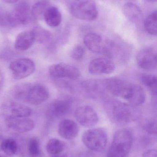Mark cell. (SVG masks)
I'll list each match as a JSON object with an SVG mask.
<instances>
[{"instance_id": "obj_14", "label": "cell", "mask_w": 157, "mask_h": 157, "mask_svg": "<svg viewBox=\"0 0 157 157\" xmlns=\"http://www.w3.org/2000/svg\"><path fill=\"white\" fill-rule=\"evenodd\" d=\"M115 69L113 61L107 58H99L90 62L88 65L89 73L95 75L112 73Z\"/></svg>"}, {"instance_id": "obj_24", "label": "cell", "mask_w": 157, "mask_h": 157, "mask_svg": "<svg viewBox=\"0 0 157 157\" xmlns=\"http://www.w3.org/2000/svg\"><path fill=\"white\" fill-rule=\"evenodd\" d=\"M144 27L147 32L152 35L156 36L157 33V11L153 12L146 19Z\"/></svg>"}, {"instance_id": "obj_34", "label": "cell", "mask_w": 157, "mask_h": 157, "mask_svg": "<svg viewBox=\"0 0 157 157\" xmlns=\"http://www.w3.org/2000/svg\"><path fill=\"white\" fill-rule=\"evenodd\" d=\"M3 1L7 3H15L17 2L19 0H2Z\"/></svg>"}, {"instance_id": "obj_11", "label": "cell", "mask_w": 157, "mask_h": 157, "mask_svg": "<svg viewBox=\"0 0 157 157\" xmlns=\"http://www.w3.org/2000/svg\"><path fill=\"white\" fill-rule=\"evenodd\" d=\"M4 116V131L12 130L18 132H26L33 130L35 126L34 122L26 117L12 118Z\"/></svg>"}, {"instance_id": "obj_6", "label": "cell", "mask_w": 157, "mask_h": 157, "mask_svg": "<svg viewBox=\"0 0 157 157\" xmlns=\"http://www.w3.org/2000/svg\"><path fill=\"white\" fill-rule=\"evenodd\" d=\"M31 8L29 4L22 1L18 4L13 11L9 13L10 26H22L28 24L32 19Z\"/></svg>"}, {"instance_id": "obj_35", "label": "cell", "mask_w": 157, "mask_h": 157, "mask_svg": "<svg viewBox=\"0 0 157 157\" xmlns=\"http://www.w3.org/2000/svg\"><path fill=\"white\" fill-rule=\"evenodd\" d=\"M52 157H68L66 155H53Z\"/></svg>"}, {"instance_id": "obj_22", "label": "cell", "mask_w": 157, "mask_h": 157, "mask_svg": "<svg viewBox=\"0 0 157 157\" xmlns=\"http://www.w3.org/2000/svg\"><path fill=\"white\" fill-rule=\"evenodd\" d=\"M50 6L49 2L47 0H41L35 3L31 8L32 18L40 20L43 18L45 11Z\"/></svg>"}, {"instance_id": "obj_32", "label": "cell", "mask_w": 157, "mask_h": 157, "mask_svg": "<svg viewBox=\"0 0 157 157\" xmlns=\"http://www.w3.org/2000/svg\"><path fill=\"white\" fill-rule=\"evenodd\" d=\"M156 149H151L147 150L143 154V157H157Z\"/></svg>"}, {"instance_id": "obj_15", "label": "cell", "mask_w": 157, "mask_h": 157, "mask_svg": "<svg viewBox=\"0 0 157 157\" xmlns=\"http://www.w3.org/2000/svg\"><path fill=\"white\" fill-rule=\"evenodd\" d=\"M79 132L77 124L71 120L65 119L60 122L58 127V133L61 137L66 140L74 139Z\"/></svg>"}, {"instance_id": "obj_21", "label": "cell", "mask_w": 157, "mask_h": 157, "mask_svg": "<svg viewBox=\"0 0 157 157\" xmlns=\"http://www.w3.org/2000/svg\"><path fill=\"white\" fill-rule=\"evenodd\" d=\"M133 94L129 99V103L132 107H137L143 104L146 100V94L143 88L138 85H133Z\"/></svg>"}, {"instance_id": "obj_38", "label": "cell", "mask_w": 157, "mask_h": 157, "mask_svg": "<svg viewBox=\"0 0 157 157\" xmlns=\"http://www.w3.org/2000/svg\"><path fill=\"white\" fill-rule=\"evenodd\" d=\"M0 157H2L0 156Z\"/></svg>"}, {"instance_id": "obj_30", "label": "cell", "mask_w": 157, "mask_h": 157, "mask_svg": "<svg viewBox=\"0 0 157 157\" xmlns=\"http://www.w3.org/2000/svg\"><path fill=\"white\" fill-rule=\"evenodd\" d=\"M0 26H10L9 22V13L0 7Z\"/></svg>"}, {"instance_id": "obj_8", "label": "cell", "mask_w": 157, "mask_h": 157, "mask_svg": "<svg viewBox=\"0 0 157 157\" xmlns=\"http://www.w3.org/2000/svg\"><path fill=\"white\" fill-rule=\"evenodd\" d=\"M9 69L13 78L21 79L31 75L36 70V65L30 59L23 58L11 62Z\"/></svg>"}, {"instance_id": "obj_10", "label": "cell", "mask_w": 157, "mask_h": 157, "mask_svg": "<svg viewBox=\"0 0 157 157\" xmlns=\"http://www.w3.org/2000/svg\"><path fill=\"white\" fill-rule=\"evenodd\" d=\"M138 66L143 70L153 71L157 68V53L152 48L147 47L140 50L136 57Z\"/></svg>"}, {"instance_id": "obj_23", "label": "cell", "mask_w": 157, "mask_h": 157, "mask_svg": "<svg viewBox=\"0 0 157 157\" xmlns=\"http://www.w3.org/2000/svg\"><path fill=\"white\" fill-rule=\"evenodd\" d=\"M64 144L61 140L53 138L49 140L46 146V150L50 155H59L63 150Z\"/></svg>"}, {"instance_id": "obj_2", "label": "cell", "mask_w": 157, "mask_h": 157, "mask_svg": "<svg viewBox=\"0 0 157 157\" xmlns=\"http://www.w3.org/2000/svg\"><path fill=\"white\" fill-rule=\"evenodd\" d=\"M132 106L117 100H110L105 103V111L114 123L127 124L134 120L135 115Z\"/></svg>"}, {"instance_id": "obj_17", "label": "cell", "mask_w": 157, "mask_h": 157, "mask_svg": "<svg viewBox=\"0 0 157 157\" xmlns=\"http://www.w3.org/2000/svg\"><path fill=\"white\" fill-rule=\"evenodd\" d=\"M36 41V36L33 30L23 31L18 36L15 41V48L18 50H27L29 49Z\"/></svg>"}, {"instance_id": "obj_26", "label": "cell", "mask_w": 157, "mask_h": 157, "mask_svg": "<svg viewBox=\"0 0 157 157\" xmlns=\"http://www.w3.org/2000/svg\"><path fill=\"white\" fill-rule=\"evenodd\" d=\"M140 80L143 85L151 90L152 93L156 95L157 77L153 75L144 74L140 77Z\"/></svg>"}, {"instance_id": "obj_20", "label": "cell", "mask_w": 157, "mask_h": 157, "mask_svg": "<svg viewBox=\"0 0 157 157\" xmlns=\"http://www.w3.org/2000/svg\"><path fill=\"white\" fill-rule=\"evenodd\" d=\"M122 12L124 16L131 22H137L142 17V12L139 6L131 2L124 5Z\"/></svg>"}, {"instance_id": "obj_3", "label": "cell", "mask_w": 157, "mask_h": 157, "mask_svg": "<svg viewBox=\"0 0 157 157\" xmlns=\"http://www.w3.org/2000/svg\"><path fill=\"white\" fill-rule=\"evenodd\" d=\"M133 138L130 130L120 129L115 132L107 157H127L132 144Z\"/></svg>"}, {"instance_id": "obj_27", "label": "cell", "mask_w": 157, "mask_h": 157, "mask_svg": "<svg viewBox=\"0 0 157 157\" xmlns=\"http://www.w3.org/2000/svg\"><path fill=\"white\" fill-rule=\"evenodd\" d=\"M28 151L32 157H37L40 154V148L39 140L37 138H31L28 143Z\"/></svg>"}, {"instance_id": "obj_28", "label": "cell", "mask_w": 157, "mask_h": 157, "mask_svg": "<svg viewBox=\"0 0 157 157\" xmlns=\"http://www.w3.org/2000/svg\"><path fill=\"white\" fill-rule=\"evenodd\" d=\"M85 53L84 48L81 45H77L75 46L71 52V56L72 59L75 60H79L81 59Z\"/></svg>"}, {"instance_id": "obj_7", "label": "cell", "mask_w": 157, "mask_h": 157, "mask_svg": "<svg viewBox=\"0 0 157 157\" xmlns=\"http://www.w3.org/2000/svg\"><path fill=\"white\" fill-rule=\"evenodd\" d=\"M108 90L113 96L129 100L133 94V85L119 78L107 79L106 82Z\"/></svg>"}, {"instance_id": "obj_4", "label": "cell", "mask_w": 157, "mask_h": 157, "mask_svg": "<svg viewBox=\"0 0 157 157\" xmlns=\"http://www.w3.org/2000/svg\"><path fill=\"white\" fill-rule=\"evenodd\" d=\"M70 12L75 18L86 21H94L98 16L97 8L93 0H74Z\"/></svg>"}, {"instance_id": "obj_18", "label": "cell", "mask_w": 157, "mask_h": 157, "mask_svg": "<svg viewBox=\"0 0 157 157\" xmlns=\"http://www.w3.org/2000/svg\"><path fill=\"white\" fill-rule=\"evenodd\" d=\"M43 18L49 26L56 27L61 22L62 15L57 7L50 6L45 11Z\"/></svg>"}, {"instance_id": "obj_13", "label": "cell", "mask_w": 157, "mask_h": 157, "mask_svg": "<svg viewBox=\"0 0 157 157\" xmlns=\"http://www.w3.org/2000/svg\"><path fill=\"white\" fill-rule=\"evenodd\" d=\"M75 117L79 124L84 127H92L99 121L98 116L96 111L86 105L77 108L75 112Z\"/></svg>"}, {"instance_id": "obj_1", "label": "cell", "mask_w": 157, "mask_h": 157, "mask_svg": "<svg viewBox=\"0 0 157 157\" xmlns=\"http://www.w3.org/2000/svg\"><path fill=\"white\" fill-rule=\"evenodd\" d=\"M13 93L16 99L34 105L41 104L49 96V90L45 86L32 83L17 86L14 90Z\"/></svg>"}, {"instance_id": "obj_16", "label": "cell", "mask_w": 157, "mask_h": 157, "mask_svg": "<svg viewBox=\"0 0 157 157\" xmlns=\"http://www.w3.org/2000/svg\"><path fill=\"white\" fill-rule=\"evenodd\" d=\"M71 104L65 100L54 101L49 106L48 113L50 116L59 118L67 115L71 111Z\"/></svg>"}, {"instance_id": "obj_31", "label": "cell", "mask_w": 157, "mask_h": 157, "mask_svg": "<svg viewBox=\"0 0 157 157\" xmlns=\"http://www.w3.org/2000/svg\"><path fill=\"white\" fill-rule=\"evenodd\" d=\"M144 129L146 131L152 134L157 133V124L156 122L149 121L144 125Z\"/></svg>"}, {"instance_id": "obj_25", "label": "cell", "mask_w": 157, "mask_h": 157, "mask_svg": "<svg viewBox=\"0 0 157 157\" xmlns=\"http://www.w3.org/2000/svg\"><path fill=\"white\" fill-rule=\"evenodd\" d=\"M1 148L6 155L12 156L17 151V144L15 140L12 138L3 139L1 143Z\"/></svg>"}, {"instance_id": "obj_29", "label": "cell", "mask_w": 157, "mask_h": 157, "mask_svg": "<svg viewBox=\"0 0 157 157\" xmlns=\"http://www.w3.org/2000/svg\"><path fill=\"white\" fill-rule=\"evenodd\" d=\"M36 40L37 39L40 41H45L50 37V34L48 31L40 27H37L34 30Z\"/></svg>"}, {"instance_id": "obj_19", "label": "cell", "mask_w": 157, "mask_h": 157, "mask_svg": "<svg viewBox=\"0 0 157 157\" xmlns=\"http://www.w3.org/2000/svg\"><path fill=\"white\" fill-rule=\"evenodd\" d=\"M84 42L87 48L92 52H99L102 50V37L96 33H89L86 35Z\"/></svg>"}, {"instance_id": "obj_5", "label": "cell", "mask_w": 157, "mask_h": 157, "mask_svg": "<svg viewBox=\"0 0 157 157\" xmlns=\"http://www.w3.org/2000/svg\"><path fill=\"white\" fill-rule=\"evenodd\" d=\"M82 139L83 144L88 149L95 152H101L107 146L108 135L103 129L94 128L85 131Z\"/></svg>"}, {"instance_id": "obj_36", "label": "cell", "mask_w": 157, "mask_h": 157, "mask_svg": "<svg viewBox=\"0 0 157 157\" xmlns=\"http://www.w3.org/2000/svg\"><path fill=\"white\" fill-rule=\"evenodd\" d=\"M2 136L0 135V148H1V144L2 143Z\"/></svg>"}, {"instance_id": "obj_9", "label": "cell", "mask_w": 157, "mask_h": 157, "mask_svg": "<svg viewBox=\"0 0 157 157\" xmlns=\"http://www.w3.org/2000/svg\"><path fill=\"white\" fill-rule=\"evenodd\" d=\"M49 74L55 78H67L76 79L80 75L79 70L71 64L60 63L53 64L49 69Z\"/></svg>"}, {"instance_id": "obj_37", "label": "cell", "mask_w": 157, "mask_h": 157, "mask_svg": "<svg viewBox=\"0 0 157 157\" xmlns=\"http://www.w3.org/2000/svg\"><path fill=\"white\" fill-rule=\"evenodd\" d=\"M148 2H156L157 0H146Z\"/></svg>"}, {"instance_id": "obj_33", "label": "cell", "mask_w": 157, "mask_h": 157, "mask_svg": "<svg viewBox=\"0 0 157 157\" xmlns=\"http://www.w3.org/2000/svg\"><path fill=\"white\" fill-rule=\"evenodd\" d=\"M4 83V77L2 72L0 71V90L2 89Z\"/></svg>"}, {"instance_id": "obj_12", "label": "cell", "mask_w": 157, "mask_h": 157, "mask_svg": "<svg viewBox=\"0 0 157 157\" xmlns=\"http://www.w3.org/2000/svg\"><path fill=\"white\" fill-rule=\"evenodd\" d=\"M2 114L12 118H25L30 116L32 111L29 107L15 101L5 102L1 107Z\"/></svg>"}]
</instances>
